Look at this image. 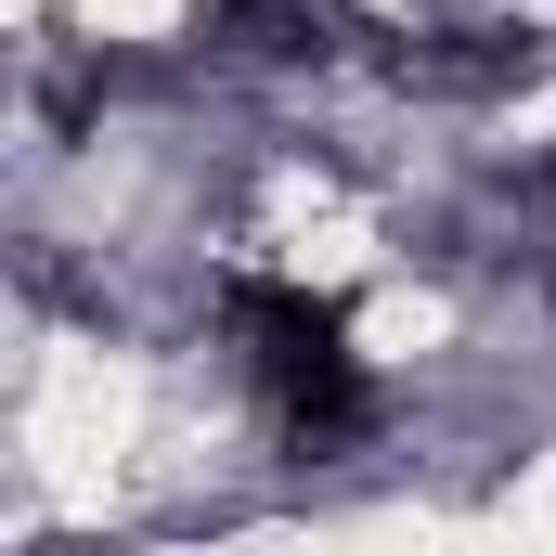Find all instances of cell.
<instances>
[{"mask_svg":"<svg viewBox=\"0 0 556 556\" xmlns=\"http://www.w3.org/2000/svg\"><path fill=\"white\" fill-rule=\"evenodd\" d=\"M220 350L247 363V389H260V415H273V440L298 466H337V453L376 440V376H363L337 298L273 285V273H233L220 285Z\"/></svg>","mask_w":556,"mask_h":556,"instance_id":"obj_1","label":"cell"},{"mask_svg":"<svg viewBox=\"0 0 556 556\" xmlns=\"http://www.w3.org/2000/svg\"><path fill=\"white\" fill-rule=\"evenodd\" d=\"M544 65V26H453V39H389V78L440 91V104H492Z\"/></svg>","mask_w":556,"mask_h":556,"instance_id":"obj_2","label":"cell"},{"mask_svg":"<svg viewBox=\"0 0 556 556\" xmlns=\"http://www.w3.org/2000/svg\"><path fill=\"white\" fill-rule=\"evenodd\" d=\"M207 39L247 52V65H324V52H350L363 26H350L337 0H207Z\"/></svg>","mask_w":556,"mask_h":556,"instance_id":"obj_3","label":"cell"},{"mask_svg":"<svg viewBox=\"0 0 556 556\" xmlns=\"http://www.w3.org/2000/svg\"><path fill=\"white\" fill-rule=\"evenodd\" d=\"M39 556H78V544H39Z\"/></svg>","mask_w":556,"mask_h":556,"instance_id":"obj_4","label":"cell"},{"mask_svg":"<svg viewBox=\"0 0 556 556\" xmlns=\"http://www.w3.org/2000/svg\"><path fill=\"white\" fill-rule=\"evenodd\" d=\"M544 194H556V155H544Z\"/></svg>","mask_w":556,"mask_h":556,"instance_id":"obj_5","label":"cell"}]
</instances>
